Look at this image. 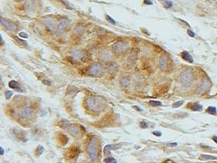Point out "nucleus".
Returning a JSON list of instances; mask_svg holds the SVG:
<instances>
[{
  "label": "nucleus",
  "mask_w": 217,
  "mask_h": 163,
  "mask_svg": "<svg viewBox=\"0 0 217 163\" xmlns=\"http://www.w3.org/2000/svg\"><path fill=\"white\" fill-rule=\"evenodd\" d=\"M85 102L88 108L93 112H101L107 105L106 102L103 98L96 96L87 98Z\"/></svg>",
  "instance_id": "1"
},
{
  "label": "nucleus",
  "mask_w": 217,
  "mask_h": 163,
  "mask_svg": "<svg viewBox=\"0 0 217 163\" xmlns=\"http://www.w3.org/2000/svg\"><path fill=\"white\" fill-rule=\"evenodd\" d=\"M179 82L184 87H189L192 85L193 82H194V76H193L192 72L189 70L186 69L183 71L179 75L178 78Z\"/></svg>",
  "instance_id": "2"
},
{
  "label": "nucleus",
  "mask_w": 217,
  "mask_h": 163,
  "mask_svg": "<svg viewBox=\"0 0 217 163\" xmlns=\"http://www.w3.org/2000/svg\"><path fill=\"white\" fill-rule=\"evenodd\" d=\"M87 153L91 160L96 161L98 158V143L97 140L95 138H91L87 145Z\"/></svg>",
  "instance_id": "3"
},
{
  "label": "nucleus",
  "mask_w": 217,
  "mask_h": 163,
  "mask_svg": "<svg viewBox=\"0 0 217 163\" xmlns=\"http://www.w3.org/2000/svg\"><path fill=\"white\" fill-rule=\"evenodd\" d=\"M60 126L63 128L64 129L68 131L70 134H71L73 136L76 138L80 137L81 133H80V131L76 126H75L74 124H71L69 123L67 120H62L60 123Z\"/></svg>",
  "instance_id": "4"
},
{
  "label": "nucleus",
  "mask_w": 217,
  "mask_h": 163,
  "mask_svg": "<svg viewBox=\"0 0 217 163\" xmlns=\"http://www.w3.org/2000/svg\"><path fill=\"white\" fill-rule=\"evenodd\" d=\"M103 72V66L99 62H95L89 67L88 73L89 75L93 77L100 76Z\"/></svg>",
  "instance_id": "5"
},
{
  "label": "nucleus",
  "mask_w": 217,
  "mask_h": 163,
  "mask_svg": "<svg viewBox=\"0 0 217 163\" xmlns=\"http://www.w3.org/2000/svg\"><path fill=\"white\" fill-rule=\"evenodd\" d=\"M129 47V44L128 42H120L114 44V51L116 53H121L127 51Z\"/></svg>",
  "instance_id": "6"
},
{
  "label": "nucleus",
  "mask_w": 217,
  "mask_h": 163,
  "mask_svg": "<svg viewBox=\"0 0 217 163\" xmlns=\"http://www.w3.org/2000/svg\"><path fill=\"white\" fill-rule=\"evenodd\" d=\"M32 112H33V109L31 106L29 105H25L21 109L20 117L23 120L29 119L32 115Z\"/></svg>",
  "instance_id": "7"
},
{
  "label": "nucleus",
  "mask_w": 217,
  "mask_h": 163,
  "mask_svg": "<svg viewBox=\"0 0 217 163\" xmlns=\"http://www.w3.org/2000/svg\"><path fill=\"white\" fill-rule=\"evenodd\" d=\"M0 23H1V24L2 25L5 29H7L9 30L11 32H15L16 30L17 29V26H16L14 23L7 20L6 19L3 18V17H2L1 18H0Z\"/></svg>",
  "instance_id": "8"
},
{
  "label": "nucleus",
  "mask_w": 217,
  "mask_h": 163,
  "mask_svg": "<svg viewBox=\"0 0 217 163\" xmlns=\"http://www.w3.org/2000/svg\"><path fill=\"white\" fill-rule=\"evenodd\" d=\"M69 23V20H62L60 21V23H59L58 26H57V30H56V35H62V33L64 32V30L66 29V27L68 26Z\"/></svg>",
  "instance_id": "9"
},
{
  "label": "nucleus",
  "mask_w": 217,
  "mask_h": 163,
  "mask_svg": "<svg viewBox=\"0 0 217 163\" xmlns=\"http://www.w3.org/2000/svg\"><path fill=\"white\" fill-rule=\"evenodd\" d=\"M37 4V0H26L25 3V9L28 12H33L36 9Z\"/></svg>",
  "instance_id": "10"
},
{
  "label": "nucleus",
  "mask_w": 217,
  "mask_h": 163,
  "mask_svg": "<svg viewBox=\"0 0 217 163\" xmlns=\"http://www.w3.org/2000/svg\"><path fill=\"white\" fill-rule=\"evenodd\" d=\"M80 153V150L78 147H71L67 153V157L69 159H75Z\"/></svg>",
  "instance_id": "11"
},
{
  "label": "nucleus",
  "mask_w": 217,
  "mask_h": 163,
  "mask_svg": "<svg viewBox=\"0 0 217 163\" xmlns=\"http://www.w3.org/2000/svg\"><path fill=\"white\" fill-rule=\"evenodd\" d=\"M44 23L47 29L49 32H52L53 29H54L56 20L53 18H51H51L46 19L45 20H44Z\"/></svg>",
  "instance_id": "12"
},
{
  "label": "nucleus",
  "mask_w": 217,
  "mask_h": 163,
  "mask_svg": "<svg viewBox=\"0 0 217 163\" xmlns=\"http://www.w3.org/2000/svg\"><path fill=\"white\" fill-rule=\"evenodd\" d=\"M159 67L162 71H165L168 68V60L165 56H161L159 58Z\"/></svg>",
  "instance_id": "13"
},
{
  "label": "nucleus",
  "mask_w": 217,
  "mask_h": 163,
  "mask_svg": "<svg viewBox=\"0 0 217 163\" xmlns=\"http://www.w3.org/2000/svg\"><path fill=\"white\" fill-rule=\"evenodd\" d=\"M120 147H121V144H107L105 147V148H104V153H105V155H108L109 153H111V150L119 149V148H120Z\"/></svg>",
  "instance_id": "14"
},
{
  "label": "nucleus",
  "mask_w": 217,
  "mask_h": 163,
  "mask_svg": "<svg viewBox=\"0 0 217 163\" xmlns=\"http://www.w3.org/2000/svg\"><path fill=\"white\" fill-rule=\"evenodd\" d=\"M207 87H208L207 81L206 80H203L201 81V85L199 86L198 89H197V93H198V94H202V93H204L206 90H207Z\"/></svg>",
  "instance_id": "15"
},
{
  "label": "nucleus",
  "mask_w": 217,
  "mask_h": 163,
  "mask_svg": "<svg viewBox=\"0 0 217 163\" xmlns=\"http://www.w3.org/2000/svg\"><path fill=\"white\" fill-rule=\"evenodd\" d=\"M100 57H101L102 60H103L104 61H109L111 60V54L110 53V51H102V53H100Z\"/></svg>",
  "instance_id": "16"
},
{
  "label": "nucleus",
  "mask_w": 217,
  "mask_h": 163,
  "mask_svg": "<svg viewBox=\"0 0 217 163\" xmlns=\"http://www.w3.org/2000/svg\"><path fill=\"white\" fill-rule=\"evenodd\" d=\"M8 86H9L10 88L15 89V90L18 91V92H23L22 89H20V87H19V84L17 83L16 80H11L8 84Z\"/></svg>",
  "instance_id": "17"
},
{
  "label": "nucleus",
  "mask_w": 217,
  "mask_h": 163,
  "mask_svg": "<svg viewBox=\"0 0 217 163\" xmlns=\"http://www.w3.org/2000/svg\"><path fill=\"white\" fill-rule=\"evenodd\" d=\"M181 56H182V58L183 59V60L190 62V63H192L193 62L192 57L191 55H190L187 51H183L182 53H181Z\"/></svg>",
  "instance_id": "18"
},
{
  "label": "nucleus",
  "mask_w": 217,
  "mask_h": 163,
  "mask_svg": "<svg viewBox=\"0 0 217 163\" xmlns=\"http://www.w3.org/2000/svg\"><path fill=\"white\" fill-rule=\"evenodd\" d=\"M58 141H59V142H60L62 145H65V144H66V143L68 142L69 139H68L67 136L66 135H63V134H60V137L58 138Z\"/></svg>",
  "instance_id": "19"
},
{
  "label": "nucleus",
  "mask_w": 217,
  "mask_h": 163,
  "mask_svg": "<svg viewBox=\"0 0 217 163\" xmlns=\"http://www.w3.org/2000/svg\"><path fill=\"white\" fill-rule=\"evenodd\" d=\"M200 159H201V160H215V159H217V157L214 156L204 155V154H202V155L200 156Z\"/></svg>",
  "instance_id": "20"
},
{
  "label": "nucleus",
  "mask_w": 217,
  "mask_h": 163,
  "mask_svg": "<svg viewBox=\"0 0 217 163\" xmlns=\"http://www.w3.org/2000/svg\"><path fill=\"white\" fill-rule=\"evenodd\" d=\"M120 84L123 86V87H127L129 85V78H123L120 80Z\"/></svg>",
  "instance_id": "21"
},
{
  "label": "nucleus",
  "mask_w": 217,
  "mask_h": 163,
  "mask_svg": "<svg viewBox=\"0 0 217 163\" xmlns=\"http://www.w3.org/2000/svg\"><path fill=\"white\" fill-rule=\"evenodd\" d=\"M73 58L81 59L84 57V53L81 51H76L72 53Z\"/></svg>",
  "instance_id": "22"
},
{
  "label": "nucleus",
  "mask_w": 217,
  "mask_h": 163,
  "mask_svg": "<svg viewBox=\"0 0 217 163\" xmlns=\"http://www.w3.org/2000/svg\"><path fill=\"white\" fill-rule=\"evenodd\" d=\"M206 111H207L208 114H211V115H216V114H217L216 108L215 107H213V106L208 107L207 110H206Z\"/></svg>",
  "instance_id": "23"
},
{
  "label": "nucleus",
  "mask_w": 217,
  "mask_h": 163,
  "mask_svg": "<svg viewBox=\"0 0 217 163\" xmlns=\"http://www.w3.org/2000/svg\"><path fill=\"white\" fill-rule=\"evenodd\" d=\"M191 109L192 111H201L202 109H203V107L201 105H198V104H196V105H192V106L191 107Z\"/></svg>",
  "instance_id": "24"
},
{
  "label": "nucleus",
  "mask_w": 217,
  "mask_h": 163,
  "mask_svg": "<svg viewBox=\"0 0 217 163\" xmlns=\"http://www.w3.org/2000/svg\"><path fill=\"white\" fill-rule=\"evenodd\" d=\"M44 147H43L42 146H41V145H39V146L37 147V149H36V153L37 156H40L42 155L43 152H44Z\"/></svg>",
  "instance_id": "25"
},
{
  "label": "nucleus",
  "mask_w": 217,
  "mask_h": 163,
  "mask_svg": "<svg viewBox=\"0 0 217 163\" xmlns=\"http://www.w3.org/2000/svg\"><path fill=\"white\" fill-rule=\"evenodd\" d=\"M150 104L151 106H153V107L161 106V105H162V102L158 101H150Z\"/></svg>",
  "instance_id": "26"
},
{
  "label": "nucleus",
  "mask_w": 217,
  "mask_h": 163,
  "mask_svg": "<svg viewBox=\"0 0 217 163\" xmlns=\"http://www.w3.org/2000/svg\"><path fill=\"white\" fill-rule=\"evenodd\" d=\"M183 104V100H181V101H178V102H174L172 105V107H174V108H177V107H180L181 105Z\"/></svg>",
  "instance_id": "27"
},
{
  "label": "nucleus",
  "mask_w": 217,
  "mask_h": 163,
  "mask_svg": "<svg viewBox=\"0 0 217 163\" xmlns=\"http://www.w3.org/2000/svg\"><path fill=\"white\" fill-rule=\"evenodd\" d=\"M104 162H106V163H115V162H116V160L114 158L111 157V158L105 159V160H104Z\"/></svg>",
  "instance_id": "28"
},
{
  "label": "nucleus",
  "mask_w": 217,
  "mask_h": 163,
  "mask_svg": "<svg viewBox=\"0 0 217 163\" xmlns=\"http://www.w3.org/2000/svg\"><path fill=\"white\" fill-rule=\"evenodd\" d=\"M5 95L7 99H10V98H11V96H13V92H11V91H6Z\"/></svg>",
  "instance_id": "29"
},
{
  "label": "nucleus",
  "mask_w": 217,
  "mask_h": 163,
  "mask_svg": "<svg viewBox=\"0 0 217 163\" xmlns=\"http://www.w3.org/2000/svg\"><path fill=\"white\" fill-rule=\"evenodd\" d=\"M140 127L141 129H146L148 127V123L146 121H142L140 123Z\"/></svg>",
  "instance_id": "30"
},
{
  "label": "nucleus",
  "mask_w": 217,
  "mask_h": 163,
  "mask_svg": "<svg viewBox=\"0 0 217 163\" xmlns=\"http://www.w3.org/2000/svg\"><path fill=\"white\" fill-rule=\"evenodd\" d=\"M106 19H107V20L108 21V22H110L111 23H112V24H115L116 22H115V20H114V19H112L111 17H110V16H108V15H106Z\"/></svg>",
  "instance_id": "31"
},
{
  "label": "nucleus",
  "mask_w": 217,
  "mask_h": 163,
  "mask_svg": "<svg viewBox=\"0 0 217 163\" xmlns=\"http://www.w3.org/2000/svg\"><path fill=\"white\" fill-rule=\"evenodd\" d=\"M19 36L22 37L23 38H27L29 37V35L26 33H23V32H21V33H19Z\"/></svg>",
  "instance_id": "32"
},
{
  "label": "nucleus",
  "mask_w": 217,
  "mask_h": 163,
  "mask_svg": "<svg viewBox=\"0 0 217 163\" xmlns=\"http://www.w3.org/2000/svg\"><path fill=\"white\" fill-rule=\"evenodd\" d=\"M187 33H188V35H189L190 37H195V33H193V32L192 31V30L188 29V30H187Z\"/></svg>",
  "instance_id": "33"
},
{
  "label": "nucleus",
  "mask_w": 217,
  "mask_h": 163,
  "mask_svg": "<svg viewBox=\"0 0 217 163\" xmlns=\"http://www.w3.org/2000/svg\"><path fill=\"white\" fill-rule=\"evenodd\" d=\"M152 134H153V135H156V136H159V137L162 136V132H157V131H156V132H152Z\"/></svg>",
  "instance_id": "34"
},
{
  "label": "nucleus",
  "mask_w": 217,
  "mask_h": 163,
  "mask_svg": "<svg viewBox=\"0 0 217 163\" xmlns=\"http://www.w3.org/2000/svg\"><path fill=\"white\" fill-rule=\"evenodd\" d=\"M14 38H15V39H16V40H17V42H20V43H21V44H26V42H25V41H23V40H21V39H20V38H17V36H14Z\"/></svg>",
  "instance_id": "35"
},
{
  "label": "nucleus",
  "mask_w": 217,
  "mask_h": 163,
  "mask_svg": "<svg viewBox=\"0 0 217 163\" xmlns=\"http://www.w3.org/2000/svg\"><path fill=\"white\" fill-rule=\"evenodd\" d=\"M115 69H116V65H115V64H113V65L111 66L110 68H109V71H114V70H115Z\"/></svg>",
  "instance_id": "36"
},
{
  "label": "nucleus",
  "mask_w": 217,
  "mask_h": 163,
  "mask_svg": "<svg viewBox=\"0 0 217 163\" xmlns=\"http://www.w3.org/2000/svg\"><path fill=\"white\" fill-rule=\"evenodd\" d=\"M165 8H170V7H171L172 6V4H171V2H167L165 3Z\"/></svg>",
  "instance_id": "37"
},
{
  "label": "nucleus",
  "mask_w": 217,
  "mask_h": 163,
  "mask_svg": "<svg viewBox=\"0 0 217 163\" xmlns=\"http://www.w3.org/2000/svg\"><path fill=\"white\" fill-rule=\"evenodd\" d=\"M144 3L146 5H152V2L151 1H150V0H145Z\"/></svg>",
  "instance_id": "38"
},
{
  "label": "nucleus",
  "mask_w": 217,
  "mask_h": 163,
  "mask_svg": "<svg viewBox=\"0 0 217 163\" xmlns=\"http://www.w3.org/2000/svg\"><path fill=\"white\" fill-rule=\"evenodd\" d=\"M4 153H5V150L4 149H3V147H0V154L1 155H4Z\"/></svg>",
  "instance_id": "39"
},
{
  "label": "nucleus",
  "mask_w": 217,
  "mask_h": 163,
  "mask_svg": "<svg viewBox=\"0 0 217 163\" xmlns=\"http://www.w3.org/2000/svg\"><path fill=\"white\" fill-rule=\"evenodd\" d=\"M168 146H169V147H175V146H177V143H171V144H167Z\"/></svg>",
  "instance_id": "40"
},
{
  "label": "nucleus",
  "mask_w": 217,
  "mask_h": 163,
  "mask_svg": "<svg viewBox=\"0 0 217 163\" xmlns=\"http://www.w3.org/2000/svg\"><path fill=\"white\" fill-rule=\"evenodd\" d=\"M212 139L213 140V141H215V143H216V144H217V136H216V135L213 136Z\"/></svg>",
  "instance_id": "41"
},
{
  "label": "nucleus",
  "mask_w": 217,
  "mask_h": 163,
  "mask_svg": "<svg viewBox=\"0 0 217 163\" xmlns=\"http://www.w3.org/2000/svg\"><path fill=\"white\" fill-rule=\"evenodd\" d=\"M133 107H134V108L137 109V110L138 111H142V110H141V108H140V107H138V106H133Z\"/></svg>",
  "instance_id": "42"
},
{
  "label": "nucleus",
  "mask_w": 217,
  "mask_h": 163,
  "mask_svg": "<svg viewBox=\"0 0 217 163\" xmlns=\"http://www.w3.org/2000/svg\"><path fill=\"white\" fill-rule=\"evenodd\" d=\"M15 2H20L23 1V0H14Z\"/></svg>",
  "instance_id": "43"
}]
</instances>
